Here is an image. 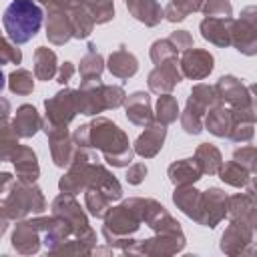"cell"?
I'll return each instance as SVG.
<instances>
[{
    "instance_id": "42",
    "label": "cell",
    "mask_w": 257,
    "mask_h": 257,
    "mask_svg": "<svg viewBox=\"0 0 257 257\" xmlns=\"http://www.w3.org/2000/svg\"><path fill=\"white\" fill-rule=\"evenodd\" d=\"M124 98H126V94H124L122 86L104 84V104H106V110L108 108H118L124 102Z\"/></svg>"
},
{
    "instance_id": "51",
    "label": "cell",
    "mask_w": 257,
    "mask_h": 257,
    "mask_svg": "<svg viewBox=\"0 0 257 257\" xmlns=\"http://www.w3.org/2000/svg\"><path fill=\"white\" fill-rule=\"evenodd\" d=\"M4 88V74H2V70H0V90Z\"/></svg>"
},
{
    "instance_id": "17",
    "label": "cell",
    "mask_w": 257,
    "mask_h": 257,
    "mask_svg": "<svg viewBox=\"0 0 257 257\" xmlns=\"http://www.w3.org/2000/svg\"><path fill=\"white\" fill-rule=\"evenodd\" d=\"M227 217L231 221L255 225V195L251 187L247 193L227 197Z\"/></svg>"
},
{
    "instance_id": "4",
    "label": "cell",
    "mask_w": 257,
    "mask_h": 257,
    "mask_svg": "<svg viewBox=\"0 0 257 257\" xmlns=\"http://www.w3.org/2000/svg\"><path fill=\"white\" fill-rule=\"evenodd\" d=\"M143 223V199H128L118 207L106 211L102 233L106 241L122 245Z\"/></svg>"
},
{
    "instance_id": "45",
    "label": "cell",
    "mask_w": 257,
    "mask_h": 257,
    "mask_svg": "<svg viewBox=\"0 0 257 257\" xmlns=\"http://www.w3.org/2000/svg\"><path fill=\"white\" fill-rule=\"evenodd\" d=\"M145 175H147V165L145 163H133L126 171V181L131 185H141Z\"/></svg>"
},
{
    "instance_id": "7",
    "label": "cell",
    "mask_w": 257,
    "mask_h": 257,
    "mask_svg": "<svg viewBox=\"0 0 257 257\" xmlns=\"http://www.w3.org/2000/svg\"><path fill=\"white\" fill-rule=\"evenodd\" d=\"M227 217V195L219 187H211L201 193L199 199V211H197V223L215 229L223 219Z\"/></svg>"
},
{
    "instance_id": "10",
    "label": "cell",
    "mask_w": 257,
    "mask_h": 257,
    "mask_svg": "<svg viewBox=\"0 0 257 257\" xmlns=\"http://www.w3.org/2000/svg\"><path fill=\"white\" fill-rule=\"evenodd\" d=\"M181 80H183V74H181L177 58H171V60L155 64V68L147 76L149 90L155 92V94H169Z\"/></svg>"
},
{
    "instance_id": "31",
    "label": "cell",
    "mask_w": 257,
    "mask_h": 257,
    "mask_svg": "<svg viewBox=\"0 0 257 257\" xmlns=\"http://www.w3.org/2000/svg\"><path fill=\"white\" fill-rule=\"evenodd\" d=\"M102 70H104V60H102L100 52L96 50V46L92 42H88L86 54L80 58L78 74H80L82 80H88V78H100Z\"/></svg>"
},
{
    "instance_id": "1",
    "label": "cell",
    "mask_w": 257,
    "mask_h": 257,
    "mask_svg": "<svg viewBox=\"0 0 257 257\" xmlns=\"http://www.w3.org/2000/svg\"><path fill=\"white\" fill-rule=\"evenodd\" d=\"M88 147L102 151L104 161L112 167H128L135 155V151L128 147V137L124 131L102 116L88 122Z\"/></svg>"
},
{
    "instance_id": "21",
    "label": "cell",
    "mask_w": 257,
    "mask_h": 257,
    "mask_svg": "<svg viewBox=\"0 0 257 257\" xmlns=\"http://www.w3.org/2000/svg\"><path fill=\"white\" fill-rule=\"evenodd\" d=\"M231 24L233 18H209L205 16L199 24L201 34L205 40H209L211 44L217 46H229L231 44Z\"/></svg>"
},
{
    "instance_id": "35",
    "label": "cell",
    "mask_w": 257,
    "mask_h": 257,
    "mask_svg": "<svg viewBox=\"0 0 257 257\" xmlns=\"http://www.w3.org/2000/svg\"><path fill=\"white\" fill-rule=\"evenodd\" d=\"M18 135L12 128L8 118L0 120V161H12L14 153L18 151Z\"/></svg>"
},
{
    "instance_id": "13",
    "label": "cell",
    "mask_w": 257,
    "mask_h": 257,
    "mask_svg": "<svg viewBox=\"0 0 257 257\" xmlns=\"http://www.w3.org/2000/svg\"><path fill=\"white\" fill-rule=\"evenodd\" d=\"M215 66V58L209 50L203 48H189L183 52L181 60H179V68L181 74L193 80H203L213 72Z\"/></svg>"
},
{
    "instance_id": "12",
    "label": "cell",
    "mask_w": 257,
    "mask_h": 257,
    "mask_svg": "<svg viewBox=\"0 0 257 257\" xmlns=\"http://www.w3.org/2000/svg\"><path fill=\"white\" fill-rule=\"evenodd\" d=\"M76 106L80 114H88V116L106 110L104 84L100 78H88L80 82V88L76 90Z\"/></svg>"
},
{
    "instance_id": "48",
    "label": "cell",
    "mask_w": 257,
    "mask_h": 257,
    "mask_svg": "<svg viewBox=\"0 0 257 257\" xmlns=\"http://www.w3.org/2000/svg\"><path fill=\"white\" fill-rule=\"evenodd\" d=\"M14 183V177L10 173H0V195L2 193H8L10 185Z\"/></svg>"
},
{
    "instance_id": "26",
    "label": "cell",
    "mask_w": 257,
    "mask_h": 257,
    "mask_svg": "<svg viewBox=\"0 0 257 257\" xmlns=\"http://www.w3.org/2000/svg\"><path fill=\"white\" fill-rule=\"evenodd\" d=\"M167 173H169V179H171V183L175 187H179V185H193V183H197L203 177V171H201L199 163L195 161V157L171 163Z\"/></svg>"
},
{
    "instance_id": "2",
    "label": "cell",
    "mask_w": 257,
    "mask_h": 257,
    "mask_svg": "<svg viewBox=\"0 0 257 257\" xmlns=\"http://www.w3.org/2000/svg\"><path fill=\"white\" fill-rule=\"evenodd\" d=\"M44 12L34 0H12L2 16L4 32L10 42L24 44L36 36L42 26Z\"/></svg>"
},
{
    "instance_id": "8",
    "label": "cell",
    "mask_w": 257,
    "mask_h": 257,
    "mask_svg": "<svg viewBox=\"0 0 257 257\" xmlns=\"http://www.w3.org/2000/svg\"><path fill=\"white\" fill-rule=\"evenodd\" d=\"M231 44L241 50L243 54L253 56L257 48V20H255V6L243 10L241 20L233 18L231 24Z\"/></svg>"
},
{
    "instance_id": "9",
    "label": "cell",
    "mask_w": 257,
    "mask_h": 257,
    "mask_svg": "<svg viewBox=\"0 0 257 257\" xmlns=\"http://www.w3.org/2000/svg\"><path fill=\"white\" fill-rule=\"evenodd\" d=\"M44 225H46V217L20 221L14 227V233H12V247L18 253H24V255L36 253L38 247H40V241H42L40 237H42Z\"/></svg>"
},
{
    "instance_id": "25",
    "label": "cell",
    "mask_w": 257,
    "mask_h": 257,
    "mask_svg": "<svg viewBox=\"0 0 257 257\" xmlns=\"http://www.w3.org/2000/svg\"><path fill=\"white\" fill-rule=\"evenodd\" d=\"M233 124H235V112H233V108H225L221 104L213 106L203 116V126L209 128V133H213L217 137H229Z\"/></svg>"
},
{
    "instance_id": "41",
    "label": "cell",
    "mask_w": 257,
    "mask_h": 257,
    "mask_svg": "<svg viewBox=\"0 0 257 257\" xmlns=\"http://www.w3.org/2000/svg\"><path fill=\"white\" fill-rule=\"evenodd\" d=\"M20 60H22L20 48H16L14 42L6 40L0 34V64H20Z\"/></svg>"
},
{
    "instance_id": "40",
    "label": "cell",
    "mask_w": 257,
    "mask_h": 257,
    "mask_svg": "<svg viewBox=\"0 0 257 257\" xmlns=\"http://www.w3.org/2000/svg\"><path fill=\"white\" fill-rule=\"evenodd\" d=\"M201 10L209 18H229L233 14V6L229 0H205Z\"/></svg>"
},
{
    "instance_id": "19",
    "label": "cell",
    "mask_w": 257,
    "mask_h": 257,
    "mask_svg": "<svg viewBox=\"0 0 257 257\" xmlns=\"http://www.w3.org/2000/svg\"><path fill=\"white\" fill-rule=\"evenodd\" d=\"M251 241H253V225L231 221V225L223 233L221 251L229 253V255H237V253H243V245L251 243Z\"/></svg>"
},
{
    "instance_id": "30",
    "label": "cell",
    "mask_w": 257,
    "mask_h": 257,
    "mask_svg": "<svg viewBox=\"0 0 257 257\" xmlns=\"http://www.w3.org/2000/svg\"><path fill=\"white\" fill-rule=\"evenodd\" d=\"M195 161L199 163L203 175H217L219 167L223 165V157H221V151L215 147V145H209V143H201L195 151Z\"/></svg>"
},
{
    "instance_id": "34",
    "label": "cell",
    "mask_w": 257,
    "mask_h": 257,
    "mask_svg": "<svg viewBox=\"0 0 257 257\" xmlns=\"http://www.w3.org/2000/svg\"><path fill=\"white\" fill-rule=\"evenodd\" d=\"M205 0H171L165 8H163V14L169 22H181L185 20L191 12H197L201 10Z\"/></svg>"
},
{
    "instance_id": "18",
    "label": "cell",
    "mask_w": 257,
    "mask_h": 257,
    "mask_svg": "<svg viewBox=\"0 0 257 257\" xmlns=\"http://www.w3.org/2000/svg\"><path fill=\"white\" fill-rule=\"evenodd\" d=\"M124 108H126V118L135 126H149L153 122V110H151V98L147 92H133L124 98Z\"/></svg>"
},
{
    "instance_id": "46",
    "label": "cell",
    "mask_w": 257,
    "mask_h": 257,
    "mask_svg": "<svg viewBox=\"0 0 257 257\" xmlns=\"http://www.w3.org/2000/svg\"><path fill=\"white\" fill-rule=\"evenodd\" d=\"M74 72H76L74 64H72V62H64V64L56 70V82H58V84H68Z\"/></svg>"
},
{
    "instance_id": "29",
    "label": "cell",
    "mask_w": 257,
    "mask_h": 257,
    "mask_svg": "<svg viewBox=\"0 0 257 257\" xmlns=\"http://www.w3.org/2000/svg\"><path fill=\"white\" fill-rule=\"evenodd\" d=\"M199 199H201V191H197L193 185H179L173 193V203L193 221L197 219V211H199Z\"/></svg>"
},
{
    "instance_id": "32",
    "label": "cell",
    "mask_w": 257,
    "mask_h": 257,
    "mask_svg": "<svg viewBox=\"0 0 257 257\" xmlns=\"http://www.w3.org/2000/svg\"><path fill=\"white\" fill-rule=\"evenodd\" d=\"M217 173H219V177H221L227 185H233V187H245V185H249L251 179H253V177H251L253 171H249L247 167L239 165L237 161H229V163L221 165Z\"/></svg>"
},
{
    "instance_id": "47",
    "label": "cell",
    "mask_w": 257,
    "mask_h": 257,
    "mask_svg": "<svg viewBox=\"0 0 257 257\" xmlns=\"http://www.w3.org/2000/svg\"><path fill=\"white\" fill-rule=\"evenodd\" d=\"M84 0H46V6H56L62 10H72L76 6H82Z\"/></svg>"
},
{
    "instance_id": "50",
    "label": "cell",
    "mask_w": 257,
    "mask_h": 257,
    "mask_svg": "<svg viewBox=\"0 0 257 257\" xmlns=\"http://www.w3.org/2000/svg\"><path fill=\"white\" fill-rule=\"evenodd\" d=\"M6 227H8V219L0 215V237L4 235V231H6Z\"/></svg>"
},
{
    "instance_id": "38",
    "label": "cell",
    "mask_w": 257,
    "mask_h": 257,
    "mask_svg": "<svg viewBox=\"0 0 257 257\" xmlns=\"http://www.w3.org/2000/svg\"><path fill=\"white\" fill-rule=\"evenodd\" d=\"M8 88L14 94H30L34 90V76L26 68H16L8 74Z\"/></svg>"
},
{
    "instance_id": "44",
    "label": "cell",
    "mask_w": 257,
    "mask_h": 257,
    "mask_svg": "<svg viewBox=\"0 0 257 257\" xmlns=\"http://www.w3.org/2000/svg\"><path fill=\"white\" fill-rule=\"evenodd\" d=\"M169 42L177 48V52H185L189 48H193V36L187 30H175L169 34Z\"/></svg>"
},
{
    "instance_id": "5",
    "label": "cell",
    "mask_w": 257,
    "mask_h": 257,
    "mask_svg": "<svg viewBox=\"0 0 257 257\" xmlns=\"http://www.w3.org/2000/svg\"><path fill=\"white\" fill-rule=\"evenodd\" d=\"M52 215L62 217V219L72 227V235H76V239L82 241V243L92 251V245H94V241H96V233L90 229L88 219H86L82 207L76 203L74 195L60 193V195L52 201Z\"/></svg>"
},
{
    "instance_id": "23",
    "label": "cell",
    "mask_w": 257,
    "mask_h": 257,
    "mask_svg": "<svg viewBox=\"0 0 257 257\" xmlns=\"http://www.w3.org/2000/svg\"><path fill=\"white\" fill-rule=\"evenodd\" d=\"M12 163H14L18 181L36 183V179L40 175V167H38V161H36V153L30 147L20 145L18 151L14 153V157H12Z\"/></svg>"
},
{
    "instance_id": "3",
    "label": "cell",
    "mask_w": 257,
    "mask_h": 257,
    "mask_svg": "<svg viewBox=\"0 0 257 257\" xmlns=\"http://www.w3.org/2000/svg\"><path fill=\"white\" fill-rule=\"evenodd\" d=\"M46 209V201L42 191L34 183L14 181L8 189V195L0 199V215L8 221L22 219L30 213H42Z\"/></svg>"
},
{
    "instance_id": "43",
    "label": "cell",
    "mask_w": 257,
    "mask_h": 257,
    "mask_svg": "<svg viewBox=\"0 0 257 257\" xmlns=\"http://www.w3.org/2000/svg\"><path fill=\"white\" fill-rule=\"evenodd\" d=\"M255 147L253 145H249V147H241V149H237L235 153H233V161H237L239 165H243V167H247L249 171H255Z\"/></svg>"
},
{
    "instance_id": "22",
    "label": "cell",
    "mask_w": 257,
    "mask_h": 257,
    "mask_svg": "<svg viewBox=\"0 0 257 257\" xmlns=\"http://www.w3.org/2000/svg\"><path fill=\"white\" fill-rule=\"evenodd\" d=\"M10 122H12L14 133L18 135V139H28L38 128H42V116L38 114V110L32 104H20Z\"/></svg>"
},
{
    "instance_id": "37",
    "label": "cell",
    "mask_w": 257,
    "mask_h": 257,
    "mask_svg": "<svg viewBox=\"0 0 257 257\" xmlns=\"http://www.w3.org/2000/svg\"><path fill=\"white\" fill-rule=\"evenodd\" d=\"M157 122L161 124H171L179 118V104H177V98L169 92V94H161L159 100H157V114H155Z\"/></svg>"
},
{
    "instance_id": "27",
    "label": "cell",
    "mask_w": 257,
    "mask_h": 257,
    "mask_svg": "<svg viewBox=\"0 0 257 257\" xmlns=\"http://www.w3.org/2000/svg\"><path fill=\"white\" fill-rule=\"evenodd\" d=\"M126 8L145 26H157L165 18L163 8L157 0H126Z\"/></svg>"
},
{
    "instance_id": "49",
    "label": "cell",
    "mask_w": 257,
    "mask_h": 257,
    "mask_svg": "<svg viewBox=\"0 0 257 257\" xmlns=\"http://www.w3.org/2000/svg\"><path fill=\"white\" fill-rule=\"evenodd\" d=\"M8 114H10V100L4 98V96H0V120L2 118H8Z\"/></svg>"
},
{
    "instance_id": "11",
    "label": "cell",
    "mask_w": 257,
    "mask_h": 257,
    "mask_svg": "<svg viewBox=\"0 0 257 257\" xmlns=\"http://www.w3.org/2000/svg\"><path fill=\"white\" fill-rule=\"evenodd\" d=\"M217 96L221 102H229L233 108H243V106H253V86H245L239 78L227 74L221 76L215 84Z\"/></svg>"
},
{
    "instance_id": "36",
    "label": "cell",
    "mask_w": 257,
    "mask_h": 257,
    "mask_svg": "<svg viewBox=\"0 0 257 257\" xmlns=\"http://www.w3.org/2000/svg\"><path fill=\"white\" fill-rule=\"evenodd\" d=\"M82 193H84V207L88 209V213L94 217H104L112 201L96 187H86Z\"/></svg>"
},
{
    "instance_id": "20",
    "label": "cell",
    "mask_w": 257,
    "mask_h": 257,
    "mask_svg": "<svg viewBox=\"0 0 257 257\" xmlns=\"http://www.w3.org/2000/svg\"><path fill=\"white\" fill-rule=\"evenodd\" d=\"M217 104H221V100H219V96H217L215 86H209V84L199 82V84L193 86L185 110H189V112H193V114H197V116L203 118V116H205L213 106H217Z\"/></svg>"
},
{
    "instance_id": "39",
    "label": "cell",
    "mask_w": 257,
    "mask_h": 257,
    "mask_svg": "<svg viewBox=\"0 0 257 257\" xmlns=\"http://www.w3.org/2000/svg\"><path fill=\"white\" fill-rule=\"evenodd\" d=\"M149 54H151V60L155 62V64H159V62H165V60H171V58H177V48L169 42V38H163V40H155L153 44H151V50H149Z\"/></svg>"
},
{
    "instance_id": "16",
    "label": "cell",
    "mask_w": 257,
    "mask_h": 257,
    "mask_svg": "<svg viewBox=\"0 0 257 257\" xmlns=\"http://www.w3.org/2000/svg\"><path fill=\"white\" fill-rule=\"evenodd\" d=\"M48 141H50V155L56 167H68L74 153H76V145L72 141V135L68 133V128H60V131H52L46 133Z\"/></svg>"
},
{
    "instance_id": "6",
    "label": "cell",
    "mask_w": 257,
    "mask_h": 257,
    "mask_svg": "<svg viewBox=\"0 0 257 257\" xmlns=\"http://www.w3.org/2000/svg\"><path fill=\"white\" fill-rule=\"evenodd\" d=\"M44 108H46V116L42 118V131L44 133L66 128L68 122L78 114L76 90L64 86L54 96H50V98L44 100Z\"/></svg>"
},
{
    "instance_id": "33",
    "label": "cell",
    "mask_w": 257,
    "mask_h": 257,
    "mask_svg": "<svg viewBox=\"0 0 257 257\" xmlns=\"http://www.w3.org/2000/svg\"><path fill=\"white\" fill-rule=\"evenodd\" d=\"M68 18H70V26H72V38H88L92 28H94V20L88 14L86 6H76L72 10H66Z\"/></svg>"
},
{
    "instance_id": "28",
    "label": "cell",
    "mask_w": 257,
    "mask_h": 257,
    "mask_svg": "<svg viewBox=\"0 0 257 257\" xmlns=\"http://www.w3.org/2000/svg\"><path fill=\"white\" fill-rule=\"evenodd\" d=\"M56 52L46 46H38L34 50V76L38 80H52L56 76Z\"/></svg>"
},
{
    "instance_id": "14",
    "label": "cell",
    "mask_w": 257,
    "mask_h": 257,
    "mask_svg": "<svg viewBox=\"0 0 257 257\" xmlns=\"http://www.w3.org/2000/svg\"><path fill=\"white\" fill-rule=\"evenodd\" d=\"M165 137H167V126L161 124V122H151V124L145 126V131L137 137L133 151H135L137 155L145 157V159H151V157H155V155L163 149Z\"/></svg>"
},
{
    "instance_id": "24",
    "label": "cell",
    "mask_w": 257,
    "mask_h": 257,
    "mask_svg": "<svg viewBox=\"0 0 257 257\" xmlns=\"http://www.w3.org/2000/svg\"><path fill=\"white\" fill-rule=\"evenodd\" d=\"M108 72L120 80H126L131 76L137 74L139 70V62L135 58L133 52L126 50V46H118L110 56H108V64H106Z\"/></svg>"
},
{
    "instance_id": "15",
    "label": "cell",
    "mask_w": 257,
    "mask_h": 257,
    "mask_svg": "<svg viewBox=\"0 0 257 257\" xmlns=\"http://www.w3.org/2000/svg\"><path fill=\"white\" fill-rule=\"evenodd\" d=\"M46 36L48 42L60 46L72 38V26L68 12L56 6H48V20H46Z\"/></svg>"
}]
</instances>
